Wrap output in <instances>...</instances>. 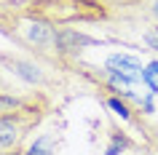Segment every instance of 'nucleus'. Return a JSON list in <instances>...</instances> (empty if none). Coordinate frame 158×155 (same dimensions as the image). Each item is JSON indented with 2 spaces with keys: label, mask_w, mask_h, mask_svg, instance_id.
<instances>
[{
  "label": "nucleus",
  "mask_w": 158,
  "mask_h": 155,
  "mask_svg": "<svg viewBox=\"0 0 158 155\" xmlns=\"http://www.w3.org/2000/svg\"><path fill=\"white\" fill-rule=\"evenodd\" d=\"M48 94L46 91H14V94H0V118L14 112H22V110H30V107H38L43 102H48Z\"/></svg>",
  "instance_id": "nucleus-6"
},
{
  "label": "nucleus",
  "mask_w": 158,
  "mask_h": 155,
  "mask_svg": "<svg viewBox=\"0 0 158 155\" xmlns=\"http://www.w3.org/2000/svg\"><path fill=\"white\" fill-rule=\"evenodd\" d=\"M89 46H99V40L83 30H78V27H56V51L64 67H70L75 62V56L81 51H86Z\"/></svg>",
  "instance_id": "nucleus-4"
},
{
  "label": "nucleus",
  "mask_w": 158,
  "mask_h": 155,
  "mask_svg": "<svg viewBox=\"0 0 158 155\" xmlns=\"http://www.w3.org/2000/svg\"><path fill=\"white\" fill-rule=\"evenodd\" d=\"M89 3H94V6L102 8L105 24H107V22H115V16L126 8V6H134V3H139V0H89Z\"/></svg>",
  "instance_id": "nucleus-8"
},
{
  "label": "nucleus",
  "mask_w": 158,
  "mask_h": 155,
  "mask_svg": "<svg viewBox=\"0 0 158 155\" xmlns=\"http://www.w3.org/2000/svg\"><path fill=\"white\" fill-rule=\"evenodd\" d=\"M142 83H145V88H148L150 94L158 96V56L145 64V70H142Z\"/></svg>",
  "instance_id": "nucleus-9"
},
{
  "label": "nucleus",
  "mask_w": 158,
  "mask_h": 155,
  "mask_svg": "<svg viewBox=\"0 0 158 155\" xmlns=\"http://www.w3.org/2000/svg\"><path fill=\"white\" fill-rule=\"evenodd\" d=\"M139 43L145 48L158 54V24H142L139 27Z\"/></svg>",
  "instance_id": "nucleus-10"
},
{
  "label": "nucleus",
  "mask_w": 158,
  "mask_h": 155,
  "mask_svg": "<svg viewBox=\"0 0 158 155\" xmlns=\"http://www.w3.org/2000/svg\"><path fill=\"white\" fill-rule=\"evenodd\" d=\"M115 22H134V24H158V0H139L134 6H126L115 16Z\"/></svg>",
  "instance_id": "nucleus-7"
},
{
  "label": "nucleus",
  "mask_w": 158,
  "mask_h": 155,
  "mask_svg": "<svg viewBox=\"0 0 158 155\" xmlns=\"http://www.w3.org/2000/svg\"><path fill=\"white\" fill-rule=\"evenodd\" d=\"M0 35L38 62L67 70L56 51V27L38 16L24 0H0Z\"/></svg>",
  "instance_id": "nucleus-1"
},
{
  "label": "nucleus",
  "mask_w": 158,
  "mask_h": 155,
  "mask_svg": "<svg viewBox=\"0 0 158 155\" xmlns=\"http://www.w3.org/2000/svg\"><path fill=\"white\" fill-rule=\"evenodd\" d=\"M142 70H145L142 59L126 51H115L102 62V75H115V78H126L137 83H142Z\"/></svg>",
  "instance_id": "nucleus-5"
},
{
  "label": "nucleus",
  "mask_w": 158,
  "mask_h": 155,
  "mask_svg": "<svg viewBox=\"0 0 158 155\" xmlns=\"http://www.w3.org/2000/svg\"><path fill=\"white\" fill-rule=\"evenodd\" d=\"M14 91H19V88L14 86V80H11L8 75H6V70H0V94H14Z\"/></svg>",
  "instance_id": "nucleus-13"
},
{
  "label": "nucleus",
  "mask_w": 158,
  "mask_h": 155,
  "mask_svg": "<svg viewBox=\"0 0 158 155\" xmlns=\"http://www.w3.org/2000/svg\"><path fill=\"white\" fill-rule=\"evenodd\" d=\"M0 70H6L8 75L19 78V80H24L27 86H32V88L43 91L51 86V75L38 64V59L32 56H14V54H3L0 51Z\"/></svg>",
  "instance_id": "nucleus-3"
},
{
  "label": "nucleus",
  "mask_w": 158,
  "mask_h": 155,
  "mask_svg": "<svg viewBox=\"0 0 158 155\" xmlns=\"http://www.w3.org/2000/svg\"><path fill=\"white\" fill-rule=\"evenodd\" d=\"M48 110H51V99L38 107H30V110L0 118V155H22V145L43 123Z\"/></svg>",
  "instance_id": "nucleus-2"
},
{
  "label": "nucleus",
  "mask_w": 158,
  "mask_h": 155,
  "mask_svg": "<svg viewBox=\"0 0 158 155\" xmlns=\"http://www.w3.org/2000/svg\"><path fill=\"white\" fill-rule=\"evenodd\" d=\"M145 139H148V147L158 155V126H150V128H145Z\"/></svg>",
  "instance_id": "nucleus-12"
},
{
  "label": "nucleus",
  "mask_w": 158,
  "mask_h": 155,
  "mask_svg": "<svg viewBox=\"0 0 158 155\" xmlns=\"http://www.w3.org/2000/svg\"><path fill=\"white\" fill-rule=\"evenodd\" d=\"M22 155H54V137H40L30 150H24Z\"/></svg>",
  "instance_id": "nucleus-11"
}]
</instances>
